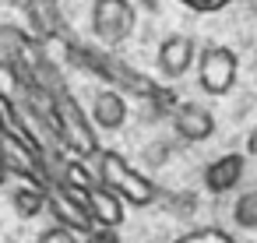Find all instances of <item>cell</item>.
<instances>
[{"label":"cell","instance_id":"cell-6","mask_svg":"<svg viewBox=\"0 0 257 243\" xmlns=\"http://www.w3.org/2000/svg\"><path fill=\"white\" fill-rule=\"evenodd\" d=\"M25 18L36 39H43L46 46H64L74 39L64 11H60V0H25Z\"/></svg>","mask_w":257,"mask_h":243},{"label":"cell","instance_id":"cell-16","mask_svg":"<svg viewBox=\"0 0 257 243\" xmlns=\"http://www.w3.org/2000/svg\"><path fill=\"white\" fill-rule=\"evenodd\" d=\"M81 239H85V243H120V232H116L113 225H92Z\"/></svg>","mask_w":257,"mask_h":243},{"label":"cell","instance_id":"cell-8","mask_svg":"<svg viewBox=\"0 0 257 243\" xmlns=\"http://www.w3.org/2000/svg\"><path fill=\"white\" fill-rule=\"evenodd\" d=\"M155 64H159V74H162V78L176 81V78H183V74L197 64V43H194L190 36H183V32H173V36H166V39L159 43Z\"/></svg>","mask_w":257,"mask_h":243},{"label":"cell","instance_id":"cell-4","mask_svg":"<svg viewBox=\"0 0 257 243\" xmlns=\"http://www.w3.org/2000/svg\"><path fill=\"white\" fill-rule=\"evenodd\" d=\"M92 36L99 46H120L138 29V8L131 0H92Z\"/></svg>","mask_w":257,"mask_h":243},{"label":"cell","instance_id":"cell-12","mask_svg":"<svg viewBox=\"0 0 257 243\" xmlns=\"http://www.w3.org/2000/svg\"><path fill=\"white\" fill-rule=\"evenodd\" d=\"M11 201H15V211H18L22 218H36V215H39V211L46 208V194H43L39 187H29V183L15 187Z\"/></svg>","mask_w":257,"mask_h":243},{"label":"cell","instance_id":"cell-21","mask_svg":"<svg viewBox=\"0 0 257 243\" xmlns=\"http://www.w3.org/2000/svg\"><path fill=\"white\" fill-rule=\"evenodd\" d=\"M141 4H145V8H152V11H155V4H159V0H141Z\"/></svg>","mask_w":257,"mask_h":243},{"label":"cell","instance_id":"cell-19","mask_svg":"<svg viewBox=\"0 0 257 243\" xmlns=\"http://www.w3.org/2000/svg\"><path fill=\"white\" fill-rule=\"evenodd\" d=\"M11 131V124H8V113H4V106H0V138H4Z\"/></svg>","mask_w":257,"mask_h":243},{"label":"cell","instance_id":"cell-7","mask_svg":"<svg viewBox=\"0 0 257 243\" xmlns=\"http://www.w3.org/2000/svg\"><path fill=\"white\" fill-rule=\"evenodd\" d=\"M71 187V183H67ZM71 194L85 204V211L92 215V222L95 225H113V229H120L123 225V211H127V204H123V197H116L99 176L88 183V187H71Z\"/></svg>","mask_w":257,"mask_h":243},{"label":"cell","instance_id":"cell-2","mask_svg":"<svg viewBox=\"0 0 257 243\" xmlns=\"http://www.w3.org/2000/svg\"><path fill=\"white\" fill-rule=\"evenodd\" d=\"M50 131H53V138L60 141V148H64L67 155L81 159V162H88V159H95V155L102 152V145H99V127H95L92 116L78 106V99L71 95V88L57 92Z\"/></svg>","mask_w":257,"mask_h":243},{"label":"cell","instance_id":"cell-10","mask_svg":"<svg viewBox=\"0 0 257 243\" xmlns=\"http://www.w3.org/2000/svg\"><path fill=\"white\" fill-rule=\"evenodd\" d=\"M127 99L131 95H123V92H116V88H102V92H95V99H92V124L99 127V131H120L123 124H127V116H131V106H127Z\"/></svg>","mask_w":257,"mask_h":243},{"label":"cell","instance_id":"cell-18","mask_svg":"<svg viewBox=\"0 0 257 243\" xmlns=\"http://www.w3.org/2000/svg\"><path fill=\"white\" fill-rule=\"evenodd\" d=\"M246 155H257V124H253L250 134H246Z\"/></svg>","mask_w":257,"mask_h":243},{"label":"cell","instance_id":"cell-20","mask_svg":"<svg viewBox=\"0 0 257 243\" xmlns=\"http://www.w3.org/2000/svg\"><path fill=\"white\" fill-rule=\"evenodd\" d=\"M8 176H11V173H8V162H4V155H0V187L8 183Z\"/></svg>","mask_w":257,"mask_h":243},{"label":"cell","instance_id":"cell-5","mask_svg":"<svg viewBox=\"0 0 257 243\" xmlns=\"http://www.w3.org/2000/svg\"><path fill=\"white\" fill-rule=\"evenodd\" d=\"M239 74V57L229 46H204L197 53V85L204 95H229Z\"/></svg>","mask_w":257,"mask_h":243},{"label":"cell","instance_id":"cell-13","mask_svg":"<svg viewBox=\"0 0 257 243\" xmlns=\"http://www.w3.org/2000/svg\"><path fill=\"white\" fill-rule=\"evenodd\" d=\"M232 222L239 229H257V190H246L232 204Z\"/></svg>","mask_w":257,"mask_h":243},{"label":"cell","instance_id":"cell-3","mask_svg":"<svg viewBox=\"0 0 257 243\" xmlns=\"http://www.w3.org/2000/svg\"><path fill=\"white\" fill-rule=\"evenodd\" d=\"M95 166H99V180H102L116 197H123V204H131V208H148V204L159 201V187H155L145 173H138L120 152L102 148V152L95 155Z\"/></svg>","mask_w":257,"mask_h":243},{"label":"cell","instance_id":"cell-15","mask_svg":"<svg viewBox=\"0 0 257 243\" xmlns=\"http://www.w3.org/2000/svg\"><path fill=\"white\" fill-rule=\"evenodd\" d=\"M36 243H78V232L74 229H67V225H60V222H53L50 229H43L39 232V239Z\"/></svg>","mask_w":257,"mask_h":243},{"label":"cell","instance_id":"cell-1","mask_svg":"<svg viewBox=\"0 0 257 243\" xmlns=\"http://www.w3.org/2000/svg\"><path fill=\"white\" fill-rule=\"evenodd\" d=\"M60 53H64V60H67L71 67H78L81 74H92V78H99L102 85H109V88H116V92H123V95H134V99H141V102H152V106L162 109V113H173V109L180 106V99H176L173 88H166L162 81H155V78L141 74L138 67H131V64L120 60L109 46H92V43H81V39L74 36L71 43L60 46Z\"/></svg>","mask_w":257,"mask_h":243},{"label":"cell","instance_id":"cell-9","mask_svg":"<svg viewBox=\"0 0 257 243\" xmlns=\"http://www.w3.org/2000/svg\"><path fill=\"white\" fill-rule=\"evenodd\" d=\"M243 173H246V155L225 152L204 166V190L208 194H229L232 187H239Z\"/></svg>","mask_w":257,"mask_h":243},{"label":"cell","instance_id":"cell-14","mask_svg":"<svg viewBox=\"0 0 257 243\" xmlns=\"http://www.w3.org/2000/svg\"><path fill=\"white\" fill-rule=\"evenodd\" d=\"M173 243H236V236L225 232V229H218V225H201V229L180 232Z\"/></svg>","mask_w":257,"mask_h":243},{"label":"cell","instance_id":"cell-11","mask_svg":"<svg viewBox=\"0 0 257 243\" xmlns=\"http://www.w3.org/2000/svg\"><path fill=\"white\" fill-rule=\"evenodd\" d=\"M169 116H173V127H176V134H180L183 141H208V138L215 134V116H211V109H204V106H197V102H180Z\"/></svg>","mask_w":257,"mask_h":243},{"label":"cell","instance_id":"cell-17","mask_svg":"<svg viewBox=\"0 0 257 243\" xmlns=\"http://www.w3.org/2000/svg\"><path fill=\"white\" fill-rule=\"evenodd\" d=\"M176 4L190 8V11H197V15H211V11H222V8H229L232 0H176Z\"/></svg>","mask_w":257,"mask_h":243}]
</instances>
